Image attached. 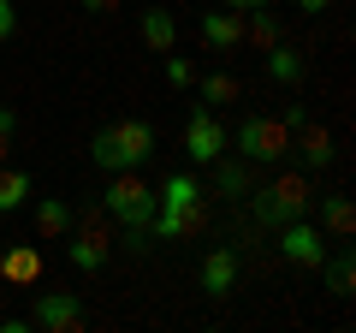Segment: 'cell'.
Masks as SVG:
<instances>
[{
  "instance_id": "1",
  "label": "cell",
  "mask_w": 356,
  "mask_h": 333,
  "mask_svg": "<svg viewBox=\"0 0 356 333\" xmlns=\"http://www.w3.org/2000/svg\"><path fill=\"white\" fill-rule=\"evenodd\" d=\"M208 232V191L196 173H166V185L154 191V220H149V238H166V244H184Z\"/></svg>"
},
{
  "instance_id": "2",
  "label": "cell",
  "mask_w": 356,
  "mask_h": 333,
  "mask_svg": "<svg viewBox=\"0 0 356 333\" xmlns=\"http://www.w3.org/2000/svg\"><path fill=\"white\" fill-rule=\"evenodd\" d=\"M102 208L119 232H125L131 250H149V220H154V185L137 179V166L131 173H107V191H102Z\"/></svg>"
},
{
  "instance_id": "3",
  "label": "cell",
  "mask_w": 356,
  "mask_h": 333,
  "mask_svg": "<svg viewBox=\"0 0 356 333\" xmlns=\"http://www.w3.org/2000/svg\"><path fill=\"white\" fill-rule=\"evenodd\" d=\"M154 155V125L149 119H119V125H102L89 137V161L102 173H131Z\"/></svg>"
},
{
  "instance_id": "4",
  "label": "cell",
  "mask_w": 356,
  "mask_h": 333,
  "mask_svg": "<svg viewBox=\"0 0 356 333\" xmlns=\"http://www.w3.org/2000/svg\"><path fill=\"white\" fill-rule=\"evenodd\" d=\"M309 208H315V191H309L303 173H280L273 185L250 191V215H255V226H267V232H280L285 220H303Z\"/></svg>"
},
{
  "instance_id": "5",
  "label": "cell",
  "mask_w": 356,
  "mask_h": 333,
  "mask_svg": "<svg viewBox=\"0 0 356 333\" xmlns=\"http://www.w3.org/2000/svg\"><path fill=\"white\" fill-rule=\"evenodd\" d=\"M65 262L72 268H83V274H102L107 268V256H113V220H107V208L95 203V208H83V215H72V232H65Z\"/></svg>"
},
{
  "instance_id": "6",
  "label": "cell",
  "mask_w": 356,
  "mask_h": 333,
  "mask_svg": "<svg viewBox=\"0 0 356 333\" xmlns=\"http://www.w3.org/2000/svg\"><path fill=\"white\" fill-rule=\"evenodd\" d=\"M232 149H238L250 166H273V161L291 155V125H285V119H267V114H250L238 131H232Z\"/></svg>"
},
{
  "instance_id": "7",
  "label": "cell",
  "mask_w": 356,
  "mask_h": 333,
  "mask_svg": "<svg viewBox=\"0 0 356 333\" xmlns=\"http://www.w3.org/2000/svg\"><path fill=\"white\" fill-rule=\"evenodd\" d=\"M273 238H280V256L291 262V268H321V262H327V250H332V244L321 238V226H315L309 215H303V220H285V226L273 232Z\"/></svg>"
},
{
  "instance_id": "8",
  "label": "cell",
  "mask_w": 356,
  "mask_h": 333,
  "mask_svg": "<svg viewBox=\"0 0 356 333\" xmlns=\"http://www.w3.org/2000/svg\"><path fill=\"white\" fill-rule=\"evenodd\" d=\"M184 155H191L196 166H208V161H220L226 155V125L214 119V107H191V119H184Z\"/></svg>"
},
{
  "instance_id": "9",
  "label": "cell",
  "mask_w": 356,
  "mask_h": 333,
  "mask_svg": "<svg viewBox=\"0 0 356 333\" xmlns=\"http://www.w3.org/2000/svg\"><path fill=\"white\" fill-rule=\"evenodd\" d=\"M30 327H42V333H77V327H83V297H77V292H36V304H30Z\"/></svg>"
},
{
  "instance_id": "10",
  "label": "cell",
  "mask_w": 356,
  "mask_h": 333,
  "mask_svg": "<svg viewBox=\"0 0 356 333\" xmlns=\"http://www.w3.org/2000/svg\"><path fill=\"white\" fill-rule=\"evenodd\" d=\"M208 196H250L255 191V179H250V161H232V155H220V161H208V185H202Z\"/></svg>"
},
{
  "instance_id": "11",
  "label": "cell",
  "mask_w": 356,
  "mask_h": 333,
  "mask_svg": "<svg viewBox=\"0 0 356 333\" xmlns=\"http://www.w3.org/2000/svg\"><path fill=\"white\" fill-rule=\"evenodd\" d=\"M196 280H202L208 297H232L238 292V256H232L226 244H214V250L202 256V268H196Z\"/></svg>"
},
{
  "instance_id": "12",
  "label": "cell",
  "mask_w": 356,
  "mask_h": 333,
  "mask_svg": "<svg viewBox=\"0 0 356 333\" xmlns=\"http://www.w3.org/2000/svg\"><path fill=\"white\" fill-rule=\"evenodd\" d=\"M202 48L208 54L243 48V13H232V6H226V13H220V6H214V13H202Z\"/></svg>"
},
{
  "instance_id": "13",
  "label": "cell",
  "mask_w": 356,
  "mask_h": 333,
  "mask_svg": "<svg viewBox=\"0 0 356 333\" xmlns=\"http://www.w3.org/2000/svg\"><path fill=\"white\" fill-rule=\"evenodd\" d=\"M291 155H303L309 173L332 166V131H327V125H315V119H303V125L291 131Z\"/></svg>"
},
{
  "instance_id": "14",
  "label": "cell",
  "mask_w": 356,
  "mask_h": 333,
  "mask_svg": "<svg viewBox=\"0 0 356 333\" xmlns=\"http://www.w3.org/2000/svg\"><path fill=\"white\" fill-rule=\"evenodd\" d=\"M267 77H273V84H285V90H297V84H303L309 77V54L297 48V42H273V48H267Z\"/></svg>"
},
{
  "instance_id": "15",
  "label": "cell",
  "mask_w": 356,
  "mask_h": 333,
  "mask_svg": "<svg viewBox=\"0 0 356 333\" xmlns=\"http://www.w3.org/2000/svg\"><path fill=\"white\" fill-rule=\"evenodd\" d=\"M315 274H327V292H332V297H350V292H356V250H350V238L332 244L327 262H321Z\"/></svg>"
},
{
  "instance_id": "16",
  "label": "cell",
  "mask_w": 356,
  "mask_h": 333,
  "mask_svg": "<svg viewBox=\"0 0 356 333\" xmlns=\"http://www.w3.org/2000/svg\"><path fill=\"white\" fill-rule=\"evenodd\" d=\"M0 280H6V286H36L42 280V250H36V244H6Z\"/></svg>"
},
{
  "instance_id": "17",
  "label": "cell",
  "mask_w": 356,
  "mask_h": 333,
  "mask_svg": "<svg viewBox=\"0 0 356 333\" xmlns=\"http://www.w3.org/2000/svg\"><path fill=\"white\" fill-rule=\"evenodd\" d=\"M280 36L285 30H280V13H273V6H250V13H243V42H250L255 54H267Z\"/></svg>"
},
{
  "instance_id": "18",
  "label": "cell",
  "mask_w": 356,
  "mask_h": 333,
  "mask_svg": "<svg viewBox=\"0 0 356 333\" xmlns=\"http://www.w3.org/2000/svg\"><path fill=\"white\" fill-rule=\"evenodd\" d=\"M72 215L77 208L65 196H36V238H65L72 232Z\"/></svg>"
},
{
  "instance_id": "19",
  "label": "cell",
  "mask_w": 356,
  "mask_h": 333,
  "mask_svg": "<svg viewBox=\"0 0 356 333\" xmlns=\"http://www.w3.org/2000/svg\"><path fill=\"white\" fill-rule=\"evenodd\" d=\"M137 30H143V42H149L154 54H172V48H178V18L166 13V6H149Z\"/></svg>"
},
{
  "instance_id": "20",
  "label": "cell",
  "mask_w": 356,
  "mask_h": 333,
  "mask_svg": "<svg viewBox=\"0 0 356 333\" xmlns=\"http://www.w3.org/2000/svg\"><path fill=\"white\" fill-rule=\"evenodd\" d=\"M30 196H36V179L30 173H18V166L0 161V215H13V208H24Z\"/></svg>"
},
{
  "instance_id": "21",
  "label": "cell",
  "mask_w": 356,
  "mask_h": 333,
  "mask_svg": "<svg viewBox=\"0 0 356 333\" xmlns=\"http://www.w3.org/2000/svg\"><path fill=\"white\" fill-rule=\"evenodd\" d=\"M321 232H327V238H350V232H356L350 196H321Z\"/></svg>"
},
{
  "instance_id": "22",
  "label": "cell",
  "mask_w": 356,
  "mask_h": 333,
  "mask_svg": "<svg viewBox=\"0 0 356 333\" xmlns=\"http://www.w3.org/2000/svg\"><path fill=\"white\" fill-rule=\"evenodd\" d=\"M196 90H202V102H208V107H220V102H238L243 84H238L232 72H208V77H196Z\"/></svg>"
},
{
  "instance_id": "23",
  "label": "cell",
  "mask_w": 356,
  "mask_h": 333,
  "mask_svg": "<svg viewBox=\"0 0 356 333\" xmlns=\"http://www.w3.org/2000/svg\"><path fill=\"white\" fill-rule=\"evenodd\" d=\"M161 72H166V84H172V90H191V84H196V60H191V54H166V65H161Z\"/></svg>"
},
{
  "instance_id": "24",
  "label": "cell",
  "mask_w": 356,
  "mask_h": 333,
  "mask_svg": "<svg viewBox=\"0 0 356 333\" xmlns=\"http://www.w3.org/2000/svg\"><path fill=\"white\" fill-rule=\"evenodd\" d=\"M13 131H18V114H13V107H0V161L13 155Z\"/></svg>"
},
{
  "instance_id": "25",
  "label": "cell",
  "mask_w": 356,
  "mask_h": 333,
  "mask_svg": "<svg viewBox=\"0 0 356 333\" xmlns=\"http://www.w3.org/2000/svg\"><path fill=\"white\" fill-rule=\"evenodd\" d=\"M13 30H18V6H13V0H0V42H13Z\"/></svg>"
},
{
  "instance_id": "26",
  "label": "cell",
  "mask_w": 356,
  "mask_h": 333,
  "mask_svg": "<svg viewBox=\"0 0 356 333\" xmlns=\"http://www.w3.org/2000/svg\"><path fill=\"white\" fill-rule=\"evenodd\" d=\"M77 6H83V13H102V18H107V13H119L125 0H77Z\"/></svg>"
},
{
  "instance_id": "27",
  "label": "cell",
  "mask_w": 356,
  "mask_h": 333,
  "mask_svg": "<svg viewBox=\"0 0 356 333\" xmlns=\"http://www.w3.org/2000/svg\"><path fill=\"white\" fill-rule=\"evenodd\" d=\"M0 333H30V316H0Z\"/></svg>"
},
{
  "instance_id": "28",
  "label": "cell",
  "mask_w": 356,
  "mask_h": 333,
  "mask_svg": "<svg viewBox=\"0 0 356 333\" xmlns=\"http://www.w3.org/2000/svg\"><path fill=\"white\" fill-rule=\"evenodd\" d=\"M291 6H297V13H309V18H321V13L332 6V0H291Z\"/></svg>"
},
{
  "instance_id": "29",
  "label": "cell",
  "mask_w": 356,
  "mask_h": 333,
  "mask_svg": "<svg viewBox=\"0 0 356 333\" xmlns=\"http://www.w3.org/2000/svg\"><path fill=\"white\" fill-rule=\"evenodd\" d=\"M220 6H232V13H250V6H273V0H220Z\"/></svg>"
},
{
  "instance_id": "30",
  "label": "cell",
  "mask_w": 356,
  "mask_h": 333,
  "mask_svg": "<svg viewBox=\"0 0 356 333\" xmlns=\"http://www.w3.org/2000/svg\"><path fill=\"white\" fill-rule=\"evenodd\" d=\"M0 256H6V244H0Z\"/></svg>"
}]
</instances>
